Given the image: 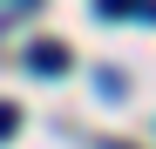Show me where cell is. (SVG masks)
<instances>
[{"label":"cell","mask_w":156,"mask_h":149,"mask_svg":"<svg viewBox=\"0 0 156 149\" xmlns=\"http://www.w3.org/2000/svg\"><path fill=\"white\" fill-rule=\"evenodd\" d=\"M27 68H34V74H68V47H61V41H34V47H27Z\"/></svg>","instance_id":"cell-1"},{"label":"cell","mask_w":156,"mask_h":149,"mask_svg":"<svg viewBox=\"0 0 156 149\" xmlns=\"http://www.w3.org/2000/svg\"><path fill=\"white\" fill-rule=\"evenodd\" d=\"M14 129H20V109H14V102H0V142H7Z\"/></svg>","instance_id":"cell-3"},{"label":"cell","mask_w":156,"mask_h":149,"mask_svg":"<svg viewBox=\"0 0 156 149\" xmlns=\"http://www.w3.org/2000/svg\"><path fill=\"white\" fill-rule=\"evenodd\" d=\"M102 149H129V142H102Z\"/></svg>","instance_id":"cell-4"},{"label":"cell","mask_w":156,"mask_h":149,"mask_svg":"<svg viewBox=\"0 0 156 149\" xmlns=\"http://www.w3.org/2000/svg\"><path fill=\"white\" fill-rule=\"evenodd\" d=\"M95 14H109V20H122V14H136V20H156V0H95Z\"/></svg>","instance_id":"cell-2"}]
</instances>
